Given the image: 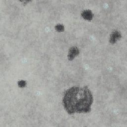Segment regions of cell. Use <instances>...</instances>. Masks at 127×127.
I'll list each match as a JSON object with an SVG mask.
<instances>
[{
    "label": "cell",
    "mask_w": 127,
    "mask_h": 127,
    "mask_svg": "<svg viewBox=\"0 0 127 127\" xmlns=\"http://www.w3.org/2000/svg\"><path fill=\"white\" fill-rule=\"evenodd\" d=\"M63 102L64 109L69 114L87 113L91 111L93 97L87 86H74L64 92Z\"/></svg>",
    "instance_id": "cell-1"
},
{
    "label": "cell",
    "mask_w": 127,
    "mask_h": 127,
    "mask_svg": "<svg viewBox=\"0 0 127 127\" xmlns=\"http://www.w3.org/2000/svg\"><path fill=\"white\" fill-rule=\"evenodd\" d=\"M78 54V50L76 47L71 48L69 51V54L68 55V57L69 60H72L75 56H76Z\"/></svg>",
    "instance_id": "cell-2"
},
{
    "label": "cell",
    "mask_w": 127,
    "mask_h": 127,
    "mask_svg": "<svg viewBox=\"0 0 127 127\" xmlns=\"http://www.w3.org/2000/svg\"><path fill=\"white\" fill-rule=\"evenodd\" d=\"M121 37V34L118 31H115L111 35V38H110V42L111 43H114L118 40H119Z\"/></svg>",
    "instance_id": "cell-3"
},
{
    "label": "cell",
    "mask_w": 127,
    "mask_h": 127,
    "mask_svg": "<svg viewBox=\"0 0 127 127\" xmlns=\"http://www.w3.org/2000/svg\"><path fill=\"white\" fill-rule=\"evenodd\" d=\"M82 16L86 20H91L93 17V14L92 12L90 10H84L81 14Z\"/></svg>",
    "instance_id": "cell-4"
},
{
    "label": "cell",
    "mask_w": 127,
    "mask_h": 127,
    "mask_svg": "<svg viewBox=\"0 0 127 127\" xmlns=\"http://www.w3.org/2000/svg\"><path fill=\"white\" fill-rule=\"evenodd\" d=\"M55 28H56V30H57L58 31H59V32L63 31L64 30V27L63 25H62L61 24L57 25L55 27Z\"/></svg>",
    "instance_id": "cell-5"
},
{
    "label": "cell",
    "mask_w": 127,
    "mask_h": 127,
    "mask_svg": "<svg viewBox=\"0 0 127 127\" xmlns=\"http://www.w3.org/2000/svg\"><path fill=\"white\" fill-rule=\"evenodd\" d=\"M18 85H19V86H20L21 87H23L25 86L26 82L25 81H23V80L20 81L18 82Z\"/></svg>",
    "instance_id": "cell-6"
}]
</instances>
